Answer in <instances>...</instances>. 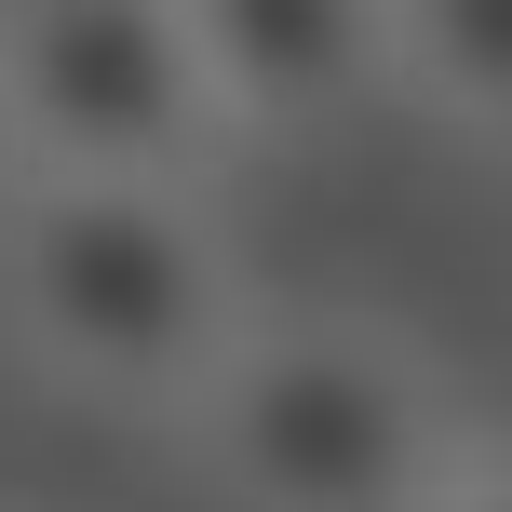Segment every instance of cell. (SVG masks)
<instances>
[{
  "instance_id": "1",
  "label": "cell",
  "mask_w": 512,
  "mask_h": 512,
  "mask_svg": "<svg viewBox=\"0 0 512 512\" xmlns=\"http://www.w3.org/2000/svg\"><path fill=\"white\" fill-rule=\"evenodd\" d=\"M0 310L54 378L189 405L243 337V270L189 176H27L0 216Z\"/></svg>"
},
{
  "instance_id": "2",
  "label": "cell",
  "mask_w": 512,
  "mask_h": 512,
  "mask_svg": "<svg viewBox=\"0 0 512 512\" xmlns=\"http://www.w3.org/2000/svg\"><path fill=\"white\" fill-rule=\"evenodd\" d=\"M189 432L243 512H432L459 472L445 391L364 324H243L189 391Z\"/></svg>"
},
{
  "instance_id": "3",
  "label": "cell",
  "mask_w": 512,
  "mask_h": 512,
  "mask_svg": "<svg viewBox=\"0 0 512 512\" xmlns=\"http://www.w3.org/2000/svg\"><path fill=\"white\" fill-rule=\"evenodd\" d=\"M0 135L41 176H189L216 81L176 0H0Z\"/></svg>"
},
{
  "instance_id": "4",
  "label": "cell",
  "mask_w": 512,
  "mask_h": 512,
  "mask_svg": "<svg viewBox=\"0 0 512 512\" xmlns=\"http://www.w3.org/2000/svg\"><path fill=\"white\" fill-rule=\"evenodd\" d=\"M203 41L216 122L310 135L391 81V0H176Z\"/></svg>"
},
{
  "instance_id": "5",
  "label": "cell",
  "mask_w": 512,
  "mask_h": 512,
  "mask_svg": "<svg viewBox=\"0 0 512 512\" xmlns=\"http://www.w3.org/2000/svg\"><path fill=\"white\" fill-rule=\"evenodd\" d=\"M391 81L472 135H512V0H391Z\"/></svg>"
},
{
  "instance_id": "6",
  "label": "cell",
  "mask_w": 512,
  "mask_h": 512,
  "mask_svg": "<svg viewBox=\"0 0 512 512\" xmlns=\"http://www.w3.org/2000/svg\"><path fill=\"white\" fill-rule=\"evenodd\" d=\"M432 512H512V459H499V472H445Z\"/></svg>"
}]
</instances>
